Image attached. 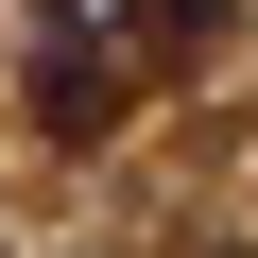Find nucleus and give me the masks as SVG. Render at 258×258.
<instances>
[{"instance_id": "1", "label": "nucleus", "mask_w": 258, "mask_h": 258, "mask_svg": "<svg viewBox=\"0 0 258 258\" xmlns=\"http://www.w3.org/2000/svg\"><path fill=\"white\" fill-rule=\"evenodd\" d=\"M189 35H207V0H18V86L52 138H120V103Z\"/></svg>"}, {"instance_id": "2", "label": "nucleus", "mask_w": 258, "mask_h": 258, "mask_svg": "<svg viewBox=\"0 0 258 258\" xmlns=\"http://www.w3.org/2000/svg\"><path fill=\"white\" fill-rule=\"evenodd\" d=\"M224 258H241V241H224Z\"/></svg>"}]
</instances>
